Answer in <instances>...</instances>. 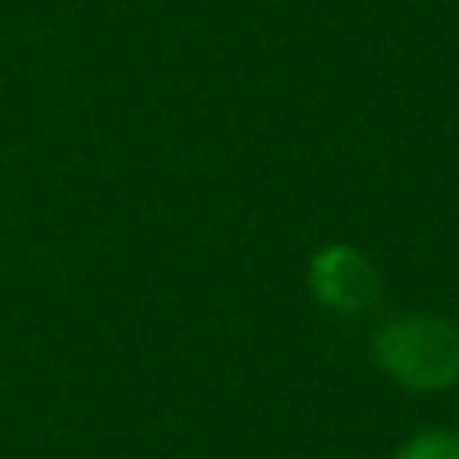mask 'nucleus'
<instances>
[{"mask_svg": "<svg viewBox=\"0 0 459 459\" xmlns=\"http://www.w3.org/2000/svg\"><path fill=\"white\" fill-rule=\"evenodd\" d=\"M374 369L414 396H441L459 387V320L441 311H392L369 333Z\"/></svg>", "mask_w": 459, "mask_h": 459, "instance_id": "1", "label": "nucleus"}, {"mask_svg": "<svg viewBox=\"0 0 459 459\" xmlns=\"http://www.w3.org/2000/svg\"><path fill=\"white\" fill-rule=\"evenodd\" d=\"M307 289L333 316H365L383 298V271L356 244H325L307 262Z\"/></svg>", "mask_w": 459, "mask_h": 459, "instance_id": "2", "label": "nucleus"}, {"mask_svg": "<svg viewBox=\"0 0 459 459\" xmlns=\"http://www.w3.org/2000/svg\"><path fill=\"white\" fill-rule=\"evenodd\" d=\"M392 459H459V432L455 428H419L392 450Z\"/></svg>", "mask_w": 459, "mask_h": 459, "instance_id": "3", "label": "nucleus"}]
</instances>
